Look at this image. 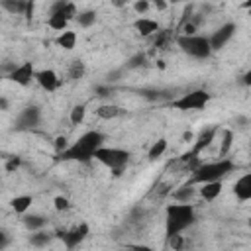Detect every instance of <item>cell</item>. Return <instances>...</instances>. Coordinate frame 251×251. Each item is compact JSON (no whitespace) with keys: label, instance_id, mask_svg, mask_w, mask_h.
<instances>
[{"label":"cell","instance_id":"cell-47","mask_svg":"<svg viewBox=\"0 0 251 251\" xmlns=\"http://www.w3.org/2000/svg\"><path fill=\"white\" fill-rule=\"evenodd\" d=\"M182 139H184V141H190V139H192V133H190V131H186V133L182 135Z\"/></svg>","mask_w":251,"mask_h":251},{"label":"cell","instance_id":"cell-16","mask_svg":"<svg viewBox=\"0 0 251 251\" xmlns=\"http://www.w3.org/2000/svg\"><path fill=\"white\" fill-rule=\"evenodd\" d=\"M124 114H126V110L116 106V104H102L96 108V116L102 120H114V118H120Z\"/></svg>","mask_w":251,"mask_h":251},{"label":"cell","instance_id":"cell-15","mask_svg":"<svg viewBox=\"0 0 251 251\" xmlns=\"http://www.w3.org/2000/svg\"><path fill=\"white\" fill-rule=\"evenodd\" d=\"M222 194V180H214V182H204L200 184V196L208 202L216 200Z\"/></svg>","mask_w":251,"mask_h":251},{"label":"cell","instance_id":"cell-6","mask_svg":"<svg viewBox=\"0 0 251 251\" xmlns=\"http://www.w3.org/2000/svg\"><path fill=\"white\" fill-rule=\"evenodd\" d=\"M210 98H212V94L208 90L198 88V90H190V92L171 100V106L180 112H192V110H202L210 102Z\"/></svg>","mask_w":251,"mask_h":251},{"label":"cell","instance_id":"cell-12","mask_svg":"<svg viewBox=\"0 0 251 251\" xmlns=\"http://www.w3.org/2000/svg\"><path fill=\"white\" fill-rule=\"evenodd\" d=\"M35 80L37 84L47 90V92H53L61 86V78L57 76V73L53 69H41V71H35Z\"/></svg>","mask_w":251,"mask_h":251},{"label":"cell","instance_id":"cell-21","mask_svg":"<svg viewBox=\"0 0 251 251\" xmlns=\"http://www.w3.org/2000/svg\"><path fill=\"white\" fill-rule=\"evenodd\" d=\"M192 196H194V186H192V184H188V182H186V184H182L178 190H175V192H173V198H175L178 204H188V200H190Z\"/></svg>","mask_w":251,"mask_h":251},{"label":"cell","instance_id":"cell-7","mask_svg":"<svg viewBox=\"0 0 251 251\" xmlns=\"http://www.w3.org/2000/svg\"><path fill=\"white\" fill-rule=\"evenodd\" d=\"M88 233H90V227H88V224L82 222V224H78L76 227H73L69 231H59L57 235L63 239V243H65L67 249H75V247H78L88 237Z\"/></svg>","mask_w":251,"mask_h":251},{"label":"cell","instance_id":"cell-22","mask_svg":"<svg viewBox=\"0 0 251 251\" xmlns=\"http://www.w3.org/2000/svg\"><path fill=\"white\" fill-rule=\"evenodd\" d=\"M84 73H86V65H84V61L75 59V61L69 65V78H71V80H80V78L84 76Z\"/></svg>","mask_w":251,"mask_h":251},{"label":"cell","instance_id":"cell-35","mask_svg":"<svg viewBox=\"0 0 251 251\" xmlns=\"http://www.w3.org/2000/svg\"><path fill=\"white\" fill-rule=\"evenodd\" d=\"M67 147H69V143H67V137H65V135H59V137L55 139V149H57V153L65 151Z\"/></svg>","mask_w":251,"mask_h":251},{"label":"cell","instance_id":"cell-17","mask_svg":"<svg viewBox=\"0 0 251 251\" xmlns=\"http://www.w3.org/2000/svg\"><path fill=\"white\" fill-rule=\"evenodd\" d=\"M31 202H33V198H31L29 194H22V196L12 198V200H10V206H12V210H14L16 214H25V212L29 210Z\"/></svg>","mask_w":251,"mask_h":251},{"label":"cell","instance_id":"cell-45","mask_svg":"<svg viewBox=\"0 0 251 251\" xmlns=\"http://www.w3.org/2000/svg\"><path fill=\"white\" fill-rule=\"evenodd\" d=\"M155 8L157 10H165L167 8V2L165 0H155Z\"/></svg>","mask_w":251,"mask_h":251},{"label":"cell","instance_id":"cell-25","mask_svg":"<svg viewBox=\"0 0 251 251\" xmlns=\"http://www.w3.org/2000/svg\"><path fill=\"white\" fill-rule=\"evenodd\" d=\"M49 241H51V233H47V231H43V229L33 231V233L29 235V243H31L33 247H45Z\"/></svg>","mask_w":251,"mask_h":251},{"label":"cell","instance_id":"cell-2","mask_svg":"<svg viewBox=\"0 0 251 251\" xmlns=\"http://www.w3.org/2000/svg\"><path fill=\"white\" fill-rule=\"evenodd\" d=\"M196 220V210L192 204H169L165 210V235L167 239L178 235L190 227Z\"/></svg>","mask_w":251,"mask_h":251},{"label":"cell","instance_id":"cell-5","mask_svg":"<svg viewBox=\"0 0 251 251\" xmlns=\"http://www.w3.org/2000/svg\"><path fill=\"white\" fill-rule=\"evenodd\" d=\"M176 45L190 57L194 59H208L212 49L208 43V37L204 35H178L176 37Z\"/></svg>","mask_w":251,"mask_h":251},{"label":"cell","instance_id":"cell-30","mask_svg":"<svg viewBox=\"0 0 251 251\" xmlns=\"http://www.w3.org/2000/svg\"><path fill=\"white\" fill-rule=\"evenodd\" d=\"M143 65H145V55H143V53H137V55H133V57L126 63V69L131 71V69H137V67H143Z\"/></svg>","mask_w":251,"mask_h":251},{"label":"cell","instance_id":"cell-38","mask_svg":"<svg viewBox=\"0 0 251 251\" xmlns=\"http://www.w3.org/2000/svg\"><path fill=\"white\" fill-rule=\"evenodd\" d=\"M112 94V88L110 86H96V96L98 98H106Z\"/></svg>","mask_w":251,"mask_h":251},{"label":"cell","instance_id":"cell-36","mask_svg":"<svg viewBox=\"0 0 251 251\" xmlns=\"http://www.w3.org/2000/svg\"><path fill=\"white\" fill-rule=\"evenodd\" d=\"M182 35H196V25L190 22H184L182 24Z\"/></svg>","mask_w":251,"mask_h":251},{"label":"cell","instance_id":"cell-14","mask_svg":"<svg viewBox=\"0 0 251 251\" xmlns=\"http://www.w3.org/2000/svg\"><path fill=\"white\" fill-rule=\"evenodd\" d=\"M133 27H135V31L141 37H149V35H153V33L159 31V24L155 20H151V18H137L133 22Z\"/></svg>","mask_w":251,"mask_h":251},{"label":"cell","instance_id":"cell-39","mask_svg":"<svg viewBox=\"0 0 251 251\" xmlns=\"http://www.w3.org/2000/svg\"><path fill=\"white\" fill-rule=\"evenodd\" d=\"M122 73H124V69H118V71H112V73H108V75H106L108 82H116V80H120Z\"/></svg>","mask_w":251,"mask_h":251},{"label":"cell","instance_id":"cell-43","mask_svg":"<svg viewBox=\"0 0 251 251\" xmlns=\"http://www.w3.org/2000/svg\"><path fill=\"white\" fill-rule=\"evenodd\" d=\"M127 249H129V251H153L149 245H141V243H137V245H129Z\"/></svg>","mask_w":251,"mask_h":251},{"label":"cell","instance_id":"cell-31","mask_svg":"<svg viewBox=\"0 0 251 251\" xmlns=\"http://www.w3.org/2000/svg\"><path fill=\"white\" fill-rule=\"evenodd\" d=\"M53 206H55L57 212H65V210L71 208V202H69L67 196H55V198H53Z\"/></svg>","mask_w":251,"mask_h":251},{"label":"cell","instance_id":"cell-46","mask_svg":"<svg viewBox=\"0 0 251 251\" xmlns=\"http://www.w3.org/2000/svg\"><path fill=\"white\" fill-rule=\"evenodd\" d=\"M8 106H10V104H8V100L0 96V110H2V112H6V110H8Z\"/></svg>","mask_w":251,"mask_h":251},{"label":"cell","instance_id":"cell-9","mask_svg":"<svg viewBox=\"0 0 251 251\" xmlns=\"http://www.w3.org/2000/svg\"><path fill=\"white\" fill-rule=\"evenodd\" d=\"M237 31V25L233 24V22H227V24H224V25H220L214 33H212V37H208V43H210V49L212 51H220L231 37H233V33Z\"/></svg>","mask_w":251,"mask_h":251},{"label":"cell","instance_id":"cell-37","mask_svg":"<svg viewBox=\"0 0 251 251\" xmlns=\"http://www.w3.org/2000/svg\"><path fill=\"white\" fill-rule=\"evenodd\" d=\"M20 157H10L8 159V163H6V171H16L18 167H20Z\"/></svg>","mask_w":251,"mask_h":251},{"label":"cell","instance_id":"cell-20","mask_svg":"<svg viewBox=\"0 0 251 251\" xmlns=\"http://www.w3.org/2000/svg\"><path fill=\"white\" fill-rule=\"evenodd\" d=\"M55 43H57L59 47H63V49H67V51H71V49H75V45H76V33H75V31L65 29V31H61V35L55 39Z\"/></svg>","mask_w":251,"mask_h":251},{"label":"cell","instance_id":"cell-27","mask_svg":"<svg viewBox=\"0 0 251 251\" xmlns=\"http://www.w3.org/2000/svg\"><path fill=\"white\" fill-rule=\"evenodd\" d=\"M84 116H86V106L84 104H76V106H73L69 120H71L73 126H80L82 120H84Z\"/></svg>","mask_w":251,"mask_h":251},{"label":"cell","instance_id":"cell-28","mask_svg":"<svg viewBox=\"0 0 251 251\" xmlns=\"http://www.w3.org/2000/svg\"><path fill=\"white\" fill-rule=\"evenodd\" d=\"M231 143H233V131H231V129H224V135H222V147H220V157H222V159H226V155L229 153Z\"/></svg>","mask_w":251,"mask_h":251},{"label":"cell","instance_id":"cell-8","mask_svg":"<svg viewBox=\"0 0 251 251\" xmlns=\"http://www.w3.org/2000/svg\"><path fill=\"white\" fill-rule=\"evenodd\" d=\"M39 120H41V110L39 106H25L18 120H16V129L18 131H25V129H33L35 126H39Z\"/></svg>","mask_w":251,"mask_h":251},{"label":"cell","instance_id":"cell-19","mask_svg":"<svg viewBox=\"0 0 251 251\" xmlns=\"http://www.w3.org/2000/svg\"><path fill=\"white\" fill-rule=\"evenodd\" d=\"M0 6H2L6 12H10V14L24 16V14H25V6H27V2H25V0H2Z\"/></svg>","mask_w":251,"mask_h":251},{"label":"cell","instance_id":"cell-3","mask_svg":"<svg viewBox=\"0 0 251 251\" xmlns=\"http://www.w3.org/2000/svg\"><path fill=\"white\" fill-rule=\"evenodd\" d=\"M235 169V163L229 159H220L214 163H200L192 175L188 184H204V182H214V180H222L226 175H229Z\"/></svg>","mask_w":251,"mask_h":251},{"label":"cell","instance_id":"cell-41","mask_svg":"<svg viewBox=\"0 0 251 251\" xmlns=\"http://www.w3.org/2000/svg\"><path fill=\"white\" fill-rule=\"evenodd\" d=\"M33 10H35V2L33 0H27V6H25V18L27 20H31V16H33Z\"/></svg>","mask_w":251,"mask_h":251},{"label":"cell","instance_id":"cell-1","mask_svg":"<svg viewBox=\"0 0 251 251\" xmlns=\"http://www.w3.org/2000/svg\"><path fill=\"white\" fill-rule=\"evenodd\" d=\"M106 141V135L96 131V129H90L86 133H82L73 145H69L65 151L57 153V161H78V163H88L92 157H94V151L100 149Z\"/></svg>","mask_w":251,"mask_h":251},{"label":"cell","instance_id":"cell-4","mask_svg":"<svg viewBox=\"0 0 251 251\" xmlns=\"http://www.w3.org/2000/svg\"><path fill=\"white\" fill-rule=\"evenodd\" d=\"M94 161L102 163L104 167H108L116 176L126 169V165L129 163V151L126 149H118V147H100L94 151Z\"/></svg>","mask_w":251,"mask_h":251},{"label":"cell","instance_id":"cell-23","mask_svg":"<svg viewBox=\"0 0 251 251\" xmlns=\"http://www.w3.org/2000/svg\"><path fill=\"white\" fill-rule=\"evenodd\" d=\"M67 24L69 22H67V18L63 14H49V18H47V25L51 29H57V31H65Z\"/></svg>","mask_w":251,"mask_h":251},{"label":"cell","instance_id":"cell-24","mask_svg":"<svg viewBox=\"0 0 251 251\" xmlns=\"http://www.w3.org/2000/svg\"><path fill=\"white\" fill-rule=\"evenodd\" d=\"M167 145H169V143H167V139H163V137H161V139H157V141L151 145L149 153H147L149 161H155V159H159V157H161V155L167 151Z\"/></svg>","mask_w":251,"mask_h":251},{"label":"cell","instance_id":"cell-13","mask_svg":"<svg viewBox=\"0 0 251 251\" xmlns=\"http://www.w3.org/2000/svg\"><path fill=\"white\" fill-rule=\"evenodd\" d=\"M233 194L237 196V200L241 202H247L251 200V175L245 173L243 176H239L233 184Z\"/></svg>","mask_w":251,"mask_h":251},{"label":"cell","instance_id":"cell-40","mask_svg":"<svg viewBox=\"0 0 251 251\" xmlns=\"http://www.w3.org/2000/svg\"><path fill=\"white\" fill-rule=\"evenodd\" d=\"M167 41V31H157V39H155V47H163Z\"/></svg>","mask_w":251,"mask_h":251},{"label":"cell","instance_id":"cell-44","mask_svg":"<svg viewBox=\"0 0 251 251\" xmlns=\"http://www.w3.org/2000/svg\"><path fill=\"white\" fill-rule=\"evenodd\" d=\"M241 82H243L245 86H249V84H251V71H247V73L241 76Z\"/></svg>","mask_w":251,"mask_h":251},{"label":"cell","instance_id":"cell-26","mask_svg":"<svg viewBox=\"0 0 251 251\" xmlns=\"http://www.w3.org/2000/svg\"><path fill=\"white\" fill-rule=\"evenodd\" d=\"M75 20L78 22L80 27H90V25H94V22H96V12H94V10H84V12L76 14Z\"/></svg>","mask_w":251,"mask_h":251},{"label":"cell","instance_id":"cell-49","mask_svg":"<svg viewBox=\"0 0 251 251\" xmlns=\"http://www.w3.org/2000/svg\"><path fill=\"white\" fill-rule=\"evenodd\" d=\"M122 251H129V249H122Z\"/></svg>","mask_w":251,"mask_h":251},{"label":"cell","instance_id":"cell-32","mask_svg":"<svg viewBox=\"0 0 251 251\" xmlns=\"http://www.w3.org/2000/svg\"><path fill=\"white\" fill-rule=\"evenodd\" d=\"M63 16L67 18V22L73 20V18H76V6H75L73 2H67L65 8H63Z\"/></svg>","mask_w":251,"mask_h":251},{"label":"cell","instance_id":"cell-18","mask_svg":"<svg viewBox=\"0 0 251 251\" xmlns=\"http://www.w3.org/2000/svg\"><path fill=\"white\" fill-rule=\"evenodd\" d=\"M22 222H24V226H25L27 229H31V231H39V229L45 227L47 218H43V216H39V214H27V216H24Z\"/></svg>","mask_w":251,"mask_h":251},{"label":"cell","instance_id":"cell-34","mask_svg":"<svg viewBox=\"0 0 251 251\" xmlns=\"http://www.w3.org/2000/svg\"><path fill=\"white\" fill-rule=\"evenodd\" d=\"M133 10H135L137 14H143V12L149 10V2H147V0H137V2H133Z\"/></svg>","mask_w":251,"mask_h":251},{"label":"cell","instance_id":"cell-42","mask_svg":"<svg viewBox=\"0 0 251 251\" xmlns=\"http://www.w3.org/2000/svg\"><path fill=\"white\" fill-rule=\"evenodd\" d=\"M8 243H10V235H8L4 229H0V251H2Z\"/></svg>","mask_w":251,"mask_h":251},{"label":"cell","instance_id":"cell-48","mask_svg":"<svg viewBox=\"0 0 251 251\" xmlns=\"http://www.w3.org/2000/svg\"><path fill=\"white\" fill-rule=\"evenodd\" d=\"M0 182H2V175H0Z\"/></svg>","mask_w":251,"mask_h":251},{"label":"cell","instance_id":"cell-10","mask_svg":"<svg viewBox=\"0 0 251 251\" xmlns=\"http://www.w3.org/2000/svg\"><path fill=\"white\" fill-rule=\"evenodd\" d=\"M216 133H218V127H216V126H212V127H204V129L196 135V139H194V143H192V147H190L188 153L194 155V157H198L204 149H208V147L212 145Z\"/></svg>","mask_w":251,"mask_h":251},{"label":"cell","instance_id":"cell-11","mask_svg":"<svg viewBox=\"0 0 251 251\" xmlns=\"http://www.w3.org/2000/svg\"><path fill=\"white\" fill-rule=\"evenodd\" d=\"M8 78H10L12 82L20 84V86H27V84L35 78V69H33V65H31L29 61H25V63L18 65V67L8 75Z\"/></svg>","mask_w":251,"mask_h":251},{"label":"cell","instance_id":"cell-33","mask_svg":"<svg viewBox=\"0 0 251 251\" xmlns=\"http://www.w3.org/2000/svg\"><path fill=\"white\" fill-rule=\"evenodd\" d=\"M182 243H184V239H182V235H180V233H178V235L169 237V245L173 247V251H180V249H182Z\"/></svg>","mask_w":251,"mask_h":251},{"label":"cell","instance_id":"cell-29","mask_svg":"<svg viewBox=\"0 0 251 251\" xmlns=\"http://www.w3.org/2000/svg\"><path fill=\"white\" fill-rule=\"evenodd\" d=\"M139 94H141L143 98L151 100V102H155V100H161V98H163V92H161V90H157V88H141V90H139Z\"/></svg>","mask_w":251,"mask_h":251}]
</instances>
